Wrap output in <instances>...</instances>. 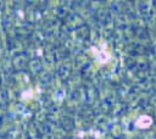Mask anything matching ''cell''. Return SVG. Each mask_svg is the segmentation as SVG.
I'll list each match as a JSON object with an SVG mask.
<instances>
[{
    "mask_svg": "<svg viewBox=\"0 0 156 139\" xmlns=\"http://www.w3.org/2000/svg\"><path fill=\"white\" fill-rule=\"evenodd\" d=\"M154 119L151 116L149 115H141L138 117V119L135 121V127L139 128V129H147L151 127Z\"/></svg>",
    "mask_w": 156,
    "mask_h": 139,
    "instance_id": "1",
    "label": "cell"
}]
</instances>
